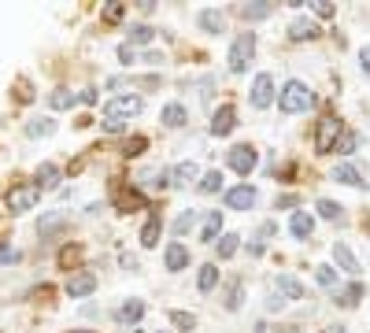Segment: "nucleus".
<instances>
[{
  "mask_svg": "<svg viewBox=\"0 0 370 333\" xmlns=\"http://www.w3.org/2000/svg\"><path fill=\"white\" fill-rule=\"evenodd\" d=\"M278 104H281V111H285V115H300V111H308V107L315 104V93L303 82H285V85H281Z\"/></svg>",
  "mask_w": 370,
  "mask_h": 333,
  "instance_id": "obj_1",
  "label": "nucleus"
},
{
  "mask_svg": "<svg viewBox=\"0 0 370 333\" xmlns=\"http://www.w3.org/2000/svg\"><path fill=\"white\" fill-rule=\"evenodd\" d=\"M252 56H256V34H237L234 45H230V71H234V74L248 71Z\"/></svg>",
  "mask_w": 370,
  "mask_h": 333,
  "instance_id": "obj_2",
  "label": "nucleus"
},
{
  "mask_svg": "<svg viewBox=\"0 0 370 333\" xmlns=\"http://www.w3.org/2000/svg\"><path fill=\"white\" fill-rule=\"evenodd\" d=\"M337 141H341V123H337L333 115H326V119L315 126V152H319V156L333 152Z\"/></svg>",
  "mask_w": 370,
  "mask_h": 333,
  "instance_id": "obj_3",
  "label": "nucleus"
},
{
  "mask_svg": "<svg viewBox=\"0 0 370 333\" xmlns=\"http://www.w3.org/2000/svg\"><path fill=\"white\" fill-rule=\"evenodd\" d=\"M141 107H145V100L141 96H112V100L104 104V119H134V115H141Z\"/></svg>",
  "mask_w": 370,
  "mask_h": 333,
  "instance_id": "obj_4",
  "label": "nucleus"
},
{
  "mask_svg": "<svg viewBox=\"0 0 370 333\" xmlns=\"http://www.w3.org/2000/svg\"><path fill=\"white\" fill-rule=\"evenodd\" d=\"M226 163H230V170H237V174H252L256 163H259V152H256L252 145H234Z\"/></svg>",
  "mask_w": 370,
  "mask_h": 333,
  "instance_id": "obj_5",
  "label": "nucleus"
},
{
  "mask_svg": "<svg viewBox=\"0 0 370 333\" xmlns=\"http://www.w3.org/2000/svg\"><path fill=\"white\" fill-rule=\"evenodd\" d=\"M37 200H41V189H37V186H15L12 192H8V208H12L15 215L30 211Z\"/></svg>",
  "mask_w": 370,
  "mask_h": 333,
  "instance_id": "obj_6",
  "label": "nucleus"
},
{
  "mask_svg": "<svg viewBox=\"0 0 370 333\" xmlns=\"http://www.w3.org/2000/svg\"><path fill=\"white\" fill-rule=\"evenodd\" d=\"M248 100H252V107H270V100H274V78H270V74H256Z\"/></svg>",
  "mask_w": 370,
  "mask_h": 333,
  "instance_id": "obj_7",
  "label": "nucleus"
},
{
  "mask_svg": "<svg viewBox=\"0 0 370 333\" xmlns=\"http://www.w3.org/2000/svg\"><path fill=\"white\" fill-rule=\"evenodd\" d=\"M226 208L230 211H248L256 204V189L252 186H234V189H226Z\"/></svg>",
  "mask_w": 370,
  "mask_h": 333,
  "instance_id": "obj_8",
  "label": "nucleus"
},
{
  "mask_svg": "<svg viewBox=\"0 0 370 333\" xmlns=\"http://www.w3.org/2000/svg\"><path fill=\"white\" fill-rule=\"evenodd\" d=\"M93 289H96V274H89V271H78V274L67 278V296H74V300L89 296Z\"/></svg>",
  "mask_w": 370,
  "mask_h": 333,
  "instance_id": "obj_9",
  "label": "nucleus"
},
{
  "mask_svg": "<svg viewBox=\"0 0 370 333\" xmlns=\"http://www.w3.org/2000/svg\"><path fill=\"white\" fill-rule=\"evenodd\" d=\"M234 126H237V111H234L230 104H222L219 111L211 115V134H215V137H222V134H230Z\"/></svg>",
  "mask_w": 370,
  "mask_h": 333,
  "instance_id": "obj_10",
  "label": "nucleus"
},
{
  "mask_svg": "<svg viewBox=\"0 0 370 333\" xmlns=\"http://www.w3.org/2000/svg\"><path fill=\"white\" fill-rule=\"evenodd\" d=\"M333 181H344V186H352V189H370V181L359 174L352 163H337L333 167Z\"/></svg>",
  "mask_w": 370,
  "mask_h": 333,
  "instance_id": "obj_11",
  "label": "nucleus"
},
{
  "mask_svg": "<svg viewBox=\"0 0 370 333\" xmlns=\"http://www.w3.org/2000/svg\"><path fill=\"white\" fill-rule=\"evenodd\" d=\"M163 263H167L170 274L185 271V263H189V249H185V244H167V252H163Z\"/></svg>",
  "mask_w": 370,
  "mask_h": 333,
  "instance_id": "obj_12",
  "label": "nucleus"
},
{
  "mask_svg": "<svg viewBox=\"0 0 370 333\" xmlns=\"http://www.w3.org/2000/svg\"><path fill=\"white\" fill-rule=\"evenodd\" d=\"M289 37L292 41H315V37H319V26H315L308 15H300V19H292V23H289Z\"/></svg>",
  "mask_w": 370,
  "mask_h": 333,
  "instance_id": "obj_13",
  "label": "nucleus"
},
{
  "mask_svg": "<svg viewBox=\"0 0 370 333\" xmlns=\"http://www.w3.org/2000/svg\"><path fill=\"white\" fill-rule=\"evenodd\" d=\"M274 285H278L281 300H303V296H308V289H303L292 274H278V282H274Z\"/></svg>",
  "mask_w": 370,
  "mask_h": 333,
  "instance_id": "obj_14",
  "label": "nucleus"
},
{
  "mask_svg": "<svg viewBox=\"0 0 370 333\" xmlns=\"http://www.w3.org/2000/svg\"><path fill=\"white\" fill-rule=\"evenodd\" d=\"M311 230H315V219H311L308 211H297V215L289 219V233H292L297 241H308V237H311Z\"/></svg>",
  "mask_w": 370,
  "mask_h": 333,
  "instance_id": "obj_15",
  "label": "nucleus"
},
{
  "mask_svg": "<svg viewBox=\"0 0 370 333\" xmlns=\"http://www.w3.org/2000/svg\"><path fill=\"white\" fill-rule=\"evenodd\" d=\"M115 208L123 211V215H130V211L145 208V197H141L137 189H118V192H115Z\"/></svg>",
  "mask_w": 370,
  "mask_h": 333,
  "instance_id": "obj_16",
  "label": "nucleus"
},
{
  "mask_svg": "<svg viewBox=\"0 0 370 333\" xmlns=\"http://www.w3.org/2000/svg\"><path fill=\"white\" fill-rule=\"evenodd\" d=\"M200 30H208V34H222L226 30V15L219 8H204L200 12Z\"/></svg>",
  "mask_w": 370,
  "mask_h": 333,
  "instance_id": "obj_17",
  "label": "nucleus"
},
{
  "mask_svg": "<svg viewBox=\"0 0 370 333\" xmlns=\"http://www.w3.org/2000/svg\"><path fill=\"white\" fill-rule=\"evenodd\" d=\"M333 263L341 267L344 274H359V260L352 255V249H348V244H333Z\"/></svg>",
  "mask_w": 370,
  "mask_h": 333,
  "instance_id": "obj_18",
  "label": "nucleus"
},
{
  "mask_svg": "<svg viewBox=\"0 0 370 333\" xmlns=\"http://www.w3.org/2000/svg\"><path fill=\"white\" fill-rule=\"evenodd\" d=\"M270 8H274V4H267V0H252V4H241V8H237V15L248 19V23H256V19H267V15H270Z\"/></svg>",
  "mask_w": 370,
  "mask_h": 333,
  "instance_id": "obj_19",
  "label": "nucleus"
},
{
  "mask_svg": "<svg viewBox=\"0 0 370 333\" xmlns=\"http://www.w3.org/2000/svg\"><path fill=\"white\" fill-rule=\"evenodd\" d=\"M185 119H189V115H185V107H182V104H167V107H163V115H159V123H163V126H170V130L185 126Z\"/></svg>",
  "mask_w": 370,
  "mask_h": 333,
  "instance_id": "obj_20",
  "label": "nucleus"
},
{
  "mask_svg": "<svg viewBox=\"0 0 370 333\" xmlns=\"http://www.w3.org/2000/svg\"><path fill=\"white\" fill-rule=\"evenodd\" d=\"M337 304H341V307H355L359 304V300H363V285H359V282H352V285H344V289H337Z\"/></svg>",
  "mask_w": 370,
  "mask_h": 333,
  "instance_id": "obj_21",
  "label": "nucleus"
},
{
  "mask_svg": "<svg viewBox=\"0 0 370 333\" xmlns=\"http://www.w3.org/2000/svg\"><path fill=\"white\" fill-rule=\"evenodd\" d=\"M60 186V167L56 163H41L37 167V189H56Z\"/></svg>",
  "mask_w": 370,
  "mask_h": 333,
  "instance_id": "obj_22",
  "label": "nucleus"
},
{
  "mask_svg": "<svg viewBox=\"0 0 370 333\" xmlns=\"http://www.w3.org/2000/svg\"><path fill=\"white\" fill-rule=\"evenodd\" d=\"M141 181H145L148 189H167L170 181H174V174H170L167 167H163V170H145V174H141Z\"/></svg>",
  "mask_w": 370,
  "mask_h": 333,
  "instance_id": "obj_23",
  "label": "nucleus"
},
{
  "mask_svg": "<svg viewBox=\"0 0 370 333\" xmlns=\"http://www.w3.org/2000/svg\"><path fill=\"white\" fill-rule=\"evenodd\" d=\"M141 315H145V304H141V300H126V304L115 311L118 322H141Z\"/></svg>",
  "mask_w": 370,
  "mask_h": 333,
  "instance_id": "obj_24",
  "label": "nucleus"
},
{
  "mask_svg": "<svg viewBox=\"0 0 370 333\" xmlns=\"http://www.w3.org/2000/svg\"><path fill=\"white\" fill-rule=\"evenodd\" d=\"M193 181H197V163H189V159H185V163L174 167V186H178V189L193 186Z\"/></svg>",
  "mask_w": 370,
  "mask_h": 333,
  "instance_id": "obj_25",
  "label": "nucleus"
},
{
  "mask_svg": "<svg viewBox=\"0 0 370 333\" xmlns=\"http://www.w3.org/2000/svg\"><path fill=\"white\" fill-rule=\"evenodd\" d=\"M245 304V285H241V278H234L230 289H226V311H241Z\"/></svg>",
  "mask_w": 370,
  "mask_h": 333,
  "instance_id": "obj_26",
  "label": "nucleus"
},
{
  "mask_svg": "<svg viewBox=\"0 0 370 333\" xmlns=\"http://www.w3.org/2000/svg\"><path fill=\"white\" fill-rule=\"evenodd\" d=\"M197 285L204 289V293H211V289L219 285V267H215V263H204L200 274H197Z\"/></svg>",
  "mask_w": 370,
  "mask_h": 333,
  "instance_id": "obj_27",
  "label": "nucleus"
},
{
  "mask_svg": "<svg viewBox=\"0 0 370 333\" xmlns=\"http://www.w3.org/2000/svg\"><path fill=\"white\" fill-rule=\"evenodd\" d=\"M222 233V211H211L208 219H204V230H200V237L204 241H215Z\"/></svg>",
  "mask_w": 370,
  "mask_h": 333,
  "instance_id": "obj_28",
  "label": "nucleus"
},
{
  "mask_svg": "<svg viewBox=\"0 0 370 333\" xmlns=\"http://www.w3.org/2000/svg\"><path fill=\"white\" fill-rule=\"evenodd\" d=\"M237 249H241V237H237V233H222L219 244H215V252H219L222 260H230V255H234Z\"/></svg>",
  "mask_w": 370,
  "mask_h": 333,
  "instance_id": "obj_29",
  "label": "nucleus"
},
{
  "mask_svg": "<svg viewBox=\"0 0 370 333\" xmlns=\"http://www.w3.org/2000/svg\"><path fill=\"white\" fill-rule=\"evenodd\" d=\"M222 186H226V181H222V170H208V174L200 178V192H219Z\"/></svg>",
  "mask_w": 370,
  "mask_h": 333,
  "instance_id": "obj_30",
  "label": "nucleus"
},
{
  "mask_svg": "<svg viewBox=\"0 0 370 333\" xmlns=\"http://www.w3.org/2000/svg\"><path fill=\"white\" fill-rule=\"evenodd\" d=\"M49 104L56 107V111H67V107H74V93L71 89H56V93L49 96Z\"/></svg>",
  "mask_w": 370,
  "mask_h": 333,
  "instance_id": "obj_31",
  "label": "nucleus"
},
{
  "mask_svg": "<svg viewBox=\"0 0 370 333\" xmlns=\"http://www.w3.org/2000/svg\"><path fill=\"white\" fill-rule=\"evenodd\" d=\"M315 211H319L322 219H330V222H337L344 215V208H341V204H333V200H319V208H315Z\"/></svg>",
  "mask_w": 370,
  "mask_h": 333,
  "instance_id": "obj_32",
  "label": "nucleus"
},
{
  "mask_svg": "<svg viewBox=\"0 0 370 333\" xmlns=\"http://www.w3.org/2000/svg\"><path fill=\"white\" fill-rule=\"evenodd\" d=\"M52 130H56V123H52V119H34V123L26 126V134H30V137H49Z\"/></svg>",
  "mask_w": 370,
  "mask_h": 333,
  "instance_id": "obj_33",
  "label": "nucleus"
},
{
  "mask_svg": "<svg viewBox=\"0 0 370 333\" xmlns=\"http://www.w3.org/2000/svg\"><path fill=\"white\" fill-rule=\"evenodd\" d=\"M156 241H159V219H148L145 230H141V244H148V249H152Z\"/></svg>",
  "mask_w": 370,
  "mask_h": 333,
  "instance_id": "obj_34",
  "label": "nucleus"
},
{
  "mask_svg": "<svg viewBox=\"0 0 370 333\" xmlns=\"http://www.w3.org/2000/svg\"><path fill=\"white\" fill-rule=\"evenodd\" d=\"M63 226H67V219H63V215H49V219H41V237H49V233H56Z\"/></svg>",
  "mask_w": 370,
  "mask_h": 333,
  "instance_id": "obj_35",
  "label": "nucleus"
},
{
  "mask_svg": "<svg viewBox=\"0 0 370 333\" xmlns=\"http://www.w3.org/2000/svg\"><path fill=\"white\" fill-rule=\"evenodd\" d=\"M170 322L178 330H185V333H193V326H197V318H193L189 311H170Z\"/></svg>",
  "mask_w": 370,
  "mask_h": 333,
  "instance_id": "obj_36",
  "label": "nucleus"
},
{
  "mask_svg": "<svg viewBox=\"0 0 370 333\" xmlns=\"http://www.w3.org/2000/svg\"><path fill=\"white\" fill-rule=\"evenodd\" d=\"M123 8H126V4H118V0H112V4H104V23H107V26L123 23Z\"/></svg>",
  "mask_w": 370,
  "mask_h": 333,
  "instance_id": "obj_37",
  "label": "nucleus"
},
{
  "mask_svg": "<svg viewBox=\"0 0 370 333\" xmlns=\"http://www.w3.org/2000/svg\"><path fill=\"white\" fill-rule=\"evenodd\" d=\"M193 222H197V211H182L178 219H174V233H189Z\"/></svg>",
  "mask_w": 370,
  "mask_h": 333,
  "instance_id": "obj_38",
  "label": "nucleus"
},
{
  "mask_svg": "<svg viewBox=\"0 0 370 333\" xmlns=\"http://www.w3.org/2000/svg\"><path fill=\"white\" fill-rule=\"evenodd\" d=\"M355 145H359V134L348 130V134L341 137V141H337V152H341V156H352V152H355Z\"/></svg>",
  "mask_w": 370,
  "mask_h": 333,
  "instance_id": "obj_39",
  "label": "nucleus"
},
{
  "mask_svg": "<svg viewBox=\"0 0 370 333\" xmlns=\"http://www.w3.org/2000/svg\"><path fill=\"white\" fill-rule=\"evenodd\" d=\"M78 260H82V249H78V244H67V249L60 252V267H74Z\"/></svg>",
  "mask_w": 370,
  "mask_h": 333,
  "instance_id": "obj_40",
  "label": "nucleus"
},
{
  "mask_svg": "<svg viewBox=\"0 0 370 333\" xmlns=\"http://www.w3.org/2000/svg\"><path fill=\"white\" fill-rule=\"evenodd\" d=\"M311 12L319 15V19H333V12H337V8L330 4V0H315V4H311Z\"/></svg>",
  "mask_w": 370,
  "mask_h": 333,
  "instance_id": "obj_41",
  "label": "nucleus"
},
{
  "mask_svg": "<svg viewBox=\"0 0 370 333\" xmlns=\"http://www.w3.org/2000/svg\"><path fill=\"white\" fill-rule=\"evenodd\" d=\"M315 278H319V285H326V289H330V285L337 282V274H333V267H319V271H315Z\"/></svg>",
  "mask_w": 370,
  "mask_h": 333,
  "instance_id": "obj_42",
  "label": "nucleus"
},
{
  "mask_svg": "<svg viewBox=\"0 0 370 333\" xmlns=\"http://www.w3.org/2000/svg\"><path fill=\"white\" fill-rule=\"evenodd\" d=\"M145 148H148L145 137H130V141H126V156H137V152H145Z\"/></svg>",
  "mask_w": 370,
  "mask_h": 333,
  "instance_id": "obj_43",
  "label": "nucleus"
},
{
  "mask_svg": "<svg viewBox=\"0 0 370 333\" xmlns=\"http://www.w3.org/2000/svg\"><path fill=\"white\" fill-rule=\"evenodd\" d=\"M130 37H134L137 45H145V41H152V26H134V30H130Z\"/></svg>",
  "mask_w": 370,
  "mask_h": 333,
  "instance_id": "obj_44",
  "label": "nucleus"
},
{
  "mask_svg": "<svg viewBox=\"0 0 370 333\" xmlns=\"http://www.w3.org/2000/svg\"><path fill=\"white\" fill-rule=\"evenodd\" d=\"M0 263H19V249H12V244H0Z\"/></svg>",
  "mask_w": 370,
  "mask_h": 333,
  "instance_id": "obj_45",
  "label": "nucleus"
},
{
  "mask_svg": "<svg viewBox=\"0 0 370 333\" xmlns=\"http://www.w3.org/2000/svg\"><path fill=\"white\" fill-rule=\"evenodd\" d=\"M118 60H123V63H134V45H123V48H118Z\"/></svg>",
  "mask_w": 370,
  "mask_h": 333,
  "instance_id": "obj_46",
  "label": "nucleus"
},
{
  "mask_svg": "<svg viewBox=\"0 0 370 333\" xmlns=\"http://www.w3.org/2000/svg\"><path fill=\"white\" fill-rule=\"evenodd\" d=\"M104 130L107 134H118V130H123V123H118V119H104Z\"/></svg>",
  "mask_w": 370,
  "mask_h": 333,
  "instance_id": "obj_47",
  "label": "nucleus"
},
{
  "mask_svg": "<svg viewBox=\"0 0 370 333\" xmlns=\"http://www.w3.org/2000/svg\"><path fill=\"white\" fill-rule=\"evenodd\" d=\"M267 307L270 311H281V307H285V300H281V296H267Z\"/></svg>",
  "mask_w": 370,
  "mask_h": 333,
  "instance_id": "obj_48",
  "label": "nucleus"
},
{
  "mask_svg": "<svg viewBox=\"0 0 370 333\" xmlns=\"http://www.w3.org/2000/svg\"><path fill=\"white\" fill-rule=\"evenodd\" d=\"M78 100H82V104H96V89H82Z\"/></svg>",
  "mask_w": 370,
  "mask_h": 333,
  "instance_id": "obj_49",
  "label": "nucleus"
},
{
  "mask_svg": "<svg viewBox=\"0 0 370 333\" xmlns=\"http://www.w3.org/2000/svg\"><path fill=\"white\" fill-rule=\"evenodd\" d=\"M281 208H297V197H278V211Z\"/></svg>",
  "mask_w": 370,
  "mask_h": 333,
  "instance_id": "obj_50",
  "label": "nucleus"
},
{
  "mask_svg": "<svg viewBox=\"0 0 370 333\" xmlns=\"http://www.w3.org/2000/svg\"><path fill=\"white\" fill-rule=\"evenodd\" d=\"M359 60H363V71L370 74V48H363V52H359Z\"/></svg>",
  "mask_w": 370,
  "mask_h": 333,
  "instance_id": "obj_51",
  "label": "nucleus"
},
{
  "mask_svg": "<svg viewBox=\"0 0 370 333\" xmlns=\"http://www.w3.org/2000/svg\"><path fill=\"white\" fill-rule=\"evenodd\" d=\"M326 333H344V330H337V326H330V330H326Z\"/></svg>",
  "mask_w": 370,
  "mask_h": 333,
  "instance_id": "obj_52",
  "label": "nucleus"
},
{
  "mask_svg": "<svg viewBox=\"0 0 370 333\" xmlns=\"http://www.w3.org/2000/svg\"><path fill=\"white\" fill-rule=\"evenodd\" d=\"M74 333H93V330H74Z\"/></svg>",
  "mask_w": 370,
  "mask_h": 333,
  "instance_id": "obj_53",
  "label": "nucleus"
}]
</instances>
